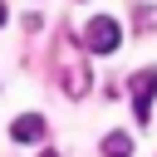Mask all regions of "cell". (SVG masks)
<instances>
[{
	"instance_id": "cell-1",
	"label": "cell",
	"mask_w": 157,
	"mask_h": 157,
	"mask_svg": "<svg viewBox=\"0 0 157 157\" xmlns=\"http://www.w3.org/2000/svg\"><path fill=\"white\" fill-rule=\"evenodd\" d=\"M83 44H88V54H113V49L123 44V25H118L113 15H93V20L83 25Z\"/></svg>"
},
{
	"instance_id": "cell-2",
	"label": "cell",
	"mask_w": 157,
	"mask_h": 157,
	"mask_svg": "<svg viewBox=\"0 0 157 157\" xmlns=\"http://www.w3.org/2000/svg\"><path fill=\"white\" fill-rule=\"evenodd\" d=\"M152 93H157V69H137L132 74V118L137 123L152 118Z\"/></svg>"
},
{
	"instance_id": "cell-3",
	"label": "cell",
	"mask_w": 157,
	"mask_h": 157,
	"mask_svg": "<svg viewBox=\"0 0 157 157\" xmlns=\"http://www.w3.org/2000/svg\"><path fill=\"white\" fill-rule=\"evenodd\" d=\"M10 137H15V142H39V137H44V118H39V113H20V118L10 123Z\"/></svg>"
},
{
	"instance_id": "cell-4",
	"label": "cell",
	"mask_w": 157,
	"mask_h": 157,
	"mask_svg": "<svg viewBox=\"0 0 157 157\" xmlns=\"http://www.w3.org/2000/svg\"><path fill=\"white\" fill-rule=\"evenodd\" d=\"M103 157H132V137L128 132H108L103 137Z\"/></svg>"
},
{
	"instance_id": "cell-5",
	"label": "cell",
	"mask_w": 157,
	"mask_h": 157,
	"mask_svg": "<svg viewBox=\"0 0 157 157\" xmlns=\"http://www.w3.org/2000/svg\"><path fill=\"white\" fill-rule=\"evenodd\" d=\"M5 20H10V10H5V5H0V25H5Z\"/></svg>"
},
{
	"instance_id": "cell-6",
	"label": "cell",
	"mask_w": 157,
	"mask_h": 157,
	"mask_svg": "<svg viewBox=\"0 0 157 157\" xmlns=\"http://www.w3.org/2000/svg\"><path fill=\"white\" fill-rule=\"evenodd\" d=\"M39 157H59V152H39Z\"/></svg>"
}]
</instances>
